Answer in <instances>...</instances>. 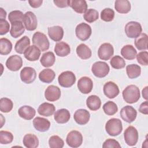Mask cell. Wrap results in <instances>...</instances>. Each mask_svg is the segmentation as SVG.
Wrapping results in <instances>:
<instances>
[{
    "label": "cell",
    "mask_w": 148,
    "mask_h": 148,
    "mask_svg": "<svg viewBox=\"0 0 148 148\" xmlns=\"http://www.w3.org/2000/svg\"><path fill=\"white\" fill-rule=\"evenodd\" d=\"M121 54L125 59L132 60L135 58L137 51L132 45H127L121 48Z\"/></svg>",
    "instance_id": "83f0119b"
},
{
    "label": "cell",
    "mask_w": 148,
    "mask_h": 148,
    "mask_svg": "<svg viewBox=\"0 0 148 148\" xmlns=\"http://www.w3.org/2000/svg\"><path fill=\"white\" fill-rule=\"evenodd\" d=\"M45 97L48 101L54 102L57 101L61 97V90L58 87L50 85L45 90Z\"/></svg>",
    "instance_id": "2e32d148"
},
{
    "label": "cell",
    "mask_w": 148,
    "mask_h": 148,
    "mask_svg": "<svg viewBox=\"0 0 148 148\" xmlns=\"http://www.w3.org/2000/svg\"><path fill=\"white\" fill-rule=\"evenodd\" d=\"M102 108L104 113L109 116L114 115L116 113H117L118 110V108L117 105L113 101H110L106 102L103 105Z\"/></svg>",
    "instance_id": "ab89813d"
},
{
    "label": "cell",
    "mask_w": 148,
    "mask_h": 148,
    "mask_svg": "<svg viewBox=\"0 0 148 148\" xmlns=\"http://www.w3.org/2000/svg\"><path fill=\"white\" fill-rule=\"evenodd\" d=\"M23 65V60L21 57L17 55L10 56L6 61V66L11 71H18Z\"/></svg>",
    "instance_id": "5bb4252c"
},
{
    "label": "cell",
    "mask_w": 148,
    "mask_h": 148,
    "mask_svg": "<svg viewBox=\"0 0 148 148\" xmlns=\"http://www.w3.org/2000/svg\"><path fill=\"white\" fill-rule=\"evenodd\" d=\"M13 140V134L7 131H0V143L2 145H6L9 144L12 142Z\"/></svg>",
    "instance_id": "ee69618b"
},
{
    "label": "cell",
    "mask_w": 148,
    "mask_h": 148,
    "mask_svg": "<svg viewBox=\"0 0 148 148\" xmlns=\"http://www.w3.org/2000/svg\"><path fill=\"white\" fill-rule=\"evenodd\" d=\"M71 117L69 111L66 109H60L57 110L54 116L55 121L59 124H64L67 123Z\"/></svg>",
    "instance_id": "7402d4cb"
},
{
    "label": "cell",
    "mask_w": 148,
    "mask_h": 148,
    "mask_svg": "<svg viewBox=\"0 0 148 148\" xmlns=\"http://www.w3.org/2000/svg\"><path fill=\"white\" fill-rule=\"evenodd\" d=\"M48 35L51 39L55 42L60 41L64 36L63 28L58 25L48 28Z\"/></svg>",
    "instance_id": "44dd1931"
},
{
    "label": "cell",
    "mask_w": 148,
    "mask_h": 148,
    "mask_svg": "<svg viewBox=\"0 0 148 148\" xmlns=\"http://www.w3.org/2000/svg\"><path fill=\"white\" fill-rule=\"evenodd\" d=\"M126 72L130 79H135L140 75L141 68L138 65L131 64L127 66Z\"/></svg>",
    "instance_id": "8d00e7d4"
},
{
    "label": "cell",
    "mask_w": 148,
    "mask_h": 148,
    "mask_svg": "<svg viewBox=\"0 0 148 148\" xmlns=\"http://www.w3.org/2000/svg\"><path fill=\"white\" fill-rule=\"evenodd\" d=\"M139 111L144 114H148V102L147 101H146L143 102H142L140 107L139 108Z\"/></svg>",
    "instance_id": "816d5d0a"
},
{
    "label": "cell",
    "mask_w": 148,
    "mask_h": 148,
    "mask_svg": "<svg viewBox=\"0 0 148 148\" xmlns=\"http://www.w3.org/2000/svg\"><path fill=\"white\" fill-rule=\"evenodd\" d=\"M23 142L27 148H36L39 145V140L37 136L32 134H25L23 138Z\"/></svg>",
    "instance_id": "1f68e13d"
},
{
    "label": "cell",
    "mask_w": 148,
    "mask_h": 148,
    "mask_svg": "<svg viewBox=\"0 0 148 148\" xmlns=\"http://www.w3.org/2000/svg\"><path fill=\"white\" fill-rule=\"evenodd\" d=\"M66 142L67 145L71 147H78L82 144L83 136L78 131H71L67 135Z\"/></svg>",
    "instance_id": "52a82bcc"
},
{
    "label": "cell",
    "mask_w": 148,
    "mask_h": 148,
    "mask_svg": "<svg viewBox=\"0 0 148 148\" xmlns=\"http://www.w3.org/2000/svg\"><path fill=\"white\" fill-rule=\"evenodd\" d=\"M49 145L51 148H62L64 145V142L58 135H53L49 138Z\"/></svg>",
    "instance_id": "7bdbcfd3"
},
{
    "label": "cell",
    "mask_w": 148,
    "mask_h": 148,
    "mask_svg": "<svg viewBox=\"0 0 148 148\" xmlns=\"http://www.w3.org/2000/svg\"><path fill=\"white\" fill-rule=\"evenodd\" d=\"M110 68L107 63L103 61H97L94 63L91 71L94 75L99 78L105 77L109 72Z\"/></svg>",
    "instance_id": "5b68a950"
},
{
    "label": "cell",
    "mask_w": 148,
    "mask_h": 148,
    "mask_svg": "<svg viewBox=\"0 0 148 148\" xmlns=\"http://www.w3.org/2000/svg\"><path fill=\"white\" fill-rule=\"evenodd\" d=\"M91 32V27L88 24L84 23L79 24L75 28L76 36L82 41L87 40L90 37Z\"/></svg>",
    "instance_id": "9c48e42d"
},
{
    "label": "cell",
    "mask_w": 148,
    "mask_h": 148,
    "mask_svg": "<svg viewBox=\"0 0 148 148\" xmlns=\"http://www.w3.org/2000/svg\"><path fill=\"white\" fill-rule=\"evenodd\" d=\"M136 59L138 62L144 66L148 65V53L146 51H143L139 52L136 54Z\"/></svg>",
    "instance_id": "7dc6e473"
},
{
    "label": "cell",
    "mask_w": 148,
    "mask_h": 148,
    "mask_svg": "<svg viewBox=\"0 0 148 148\" xmlns=\"http://www.w3.org/2000/svg\"><path fill=\"white\" fill-rule=\"evenodd\" d=\"M36 77V71L32 67L25 66L20 72V79L22 82L26 84H30L34 82Z\"/></svg>",
    "instance_id": "8fae6325"
},
{
    "label": "cell",
    "mask_w": 148,
    "mask_h": 148,
    "mask_svg": "<svg viewBox=\"0 0 148 148\" xmlns=\"http://www.w3.org/2000/svg\"><path fill=\"white\" fill-rule=\"evenodd\" d=\"M124 138L127 145L135 146L138 140V132L136 128L133 126L127 127L124 132Z\"/></svg>",
    "instance_id": "ba28073f"
},
{
    "label": "cell",
    "mask_w": 148,
    "mask_h": 148,
    "mask_svg": "<svg viewBox=\"0 0 148 148\" xmlns=\"http://www.w3.org/2000/svg\"><path fill=\"white\" fill-rule=\"evenodd\" d=\"M54 3L58 8H66L70 6V0H54Z\"/></svg>",
    "instance_id": "f907efd6"
},
{
    "label": "cell",
    "mask_w": 148,
    "mask_h": 148,
    "mask_svg": "<svg viewBox=\"0 0 148 148\" xmlns=\"http://www.w3.org/2000/svg\"><path fill=\"white\" fill-rule=\"evenodd\" d=\"M77 86L82 93L87 94L91 91L93 88V82L90 77L83 76L79 79Z\"/></svg>",
    "instance_id": "9a60e30c"
},
{
    "label": "cell",
    "mask_w": 148,
    "mask_h": 148,
    "mask_svg": "<svg viewBox=\"0 0 148 148\" xmlns=\"http://www.w3.org/2000/svg\"><path fill=\"white\" fill-rule=\"evenodd\" d=\"M131 3L127 0H117L114 3V8L119 13L125 14L131 10Z\"/></svg>",
    "instance_id": "f546056e"
},
{
    "label": "cell",
    "mask_w": 148,
    "mask_h": 148,
    "mask_svg": "<svg viewBox=\"0 0 148 148\" xmlns=\"http://www.w3.org/2000/svg\"><path fill=\"white\" fill-rule=\"evenodd\" d=\"M25 27L23 25V21H16L11 24L10 30V35L14 38L20 36L25 31Z\"/></svg>",
    "instance_id": "4316f807"
},
{
    "label": "cell",
    "mask_w": 148,
    "mask_h": 148,
    "mask_svg": "<svg viewBox=\"0 0 148 148\" xmlns=\"http://www.w3.org/2000/svg\"><path fill=\"white\" fill-rule=\"evenodd\" d=\"M123 99L128 103L136 102L140 98L139 88L134 84L127 86L122 92Z\"/></svg>",
    "instance_id": "6da1fadb"
},
{
    "label": "cell",
    "mask_w": 148,
    "mask_h": 148,
    "mask_svg": "<svg viewBox=\"0 0 148 148\" xmlns=\"http://www.w3.org/2000/svg\"><path fill=\"white\" fill-rule=\"evenodd\" d=\"M18 113L20 117L29 120L32 119L35 116L36 111L32 107L24 105L18 109Z\"/></svg>",
    "instance_id": "d4e9b609"
},
{
    "label": "cell",
    "mask_w": 148,
    "mask_h": 148,
    "mask_svg": "<svg viewBox=\"0 0 148 148\" xmlns=\"http://www.w3.org/2000/svg\"><path fill=\"white\" fill-rule=\"evenodd\" d=\"M12 49V43L7 38L0 39V54L1 55L9 54Z\"/></svg>",
    "instance_id": "74e56055"
},
{
    "label": "cell",
    "mask_w": 148,
    "mask_h": 148,
    "mask_svg": "<svg viewBox=\"0 0 148 148\" xmlns=\"http://www.w3.org/2000/svg\"><path fill=\"white\" fill-rule=\"evenodd\" d=\"M76 53L82 60H87L91 57V49L85 44L81 43L76 47Z\"/></svg>",
    "instance_id": "836d02e7"
},
{
    "label": "cell",
    "mask_w": 148,
    "mask_h": 148,
    "mask_svg": "<svg viewBox=\"0 0 148 148\" xmlns=\"http://www.w3.org/2000/svg\"><path fill=\"white\" fill-rule=\"evenodd\" d=\"M23 23L24 24L25 28L28 31L35 30L38 25L36 16L31 11L27 12L24 14Z\"/></svg>",
    "instance_id": "30bf717a"
},
{
    "label": "cell",
    "mask_w": 148,
    "mask_h": 148,
    "mask_svg": "<svg viewBox=\"0 0 148 148\" xmlns=\"http://www.w3.org/2000/svg\"><path fill=\"white\" fill-rule=\"evenodd\" d=\"M24 14L20 10H13L9 13L8 15V19L12 24L16 21H23Z\"/></svg>",
    "instance_id": "bcb514c9"
},
{
    "label": "cell",
    "mask_w": 148,
    "mask_h": 148,
    "mask_svg": "<svg viewBox=\"0 0 148 148\" xmlns=\"http://www.w3.org/2000/svg\"><path fill=\"white\" fill-rule=\"evenodd\" d=\"M73 118L76 123L78 124L84 125L88 122L90 118V114L86 109H80L75 112Z\"/></svg>",
    "instance_id": "ac0fdd59"
},
{
    "label": "cell",
    "mask_w": 148,
    "mask_h": 148,
    "mask_svg": "<svg viewBox=\"0 0 148 148\" xmlns=\"http://www.w3.org/2000/svg\"><path fill=\"white\" fill-rule=\"evenodd\" d=\"M103 148H120L121 146L116 140L114 139H106L102 145Z\"/></svg>",
    "instance_id": "c3c4849f"
},
{
    "label": "cell",
    "mask_w": 148,
    "mask_h": 148,
    "mask_svg": "<svg viewBox=\"0 0 148 148\" xmlns=\"http://www.w3.org/2000/svg\"><path fill=\"white\" fill-rule=\"evenodd\" d=\"M56 61V57L52 51H47L43 53L40 58V62L42 65L47 68L53 66Z\"/></svg>",
    "instance_id": "4dcf8cb0"
},
{
    "label": "cell",
    "mask_w": 148,
    "mask_h": 148,
    "mask_svg": "<svg viewBox=\"0 0 148 148\" xmlns=\"http://www.w3.org/2000/svg\"><path fill=\"white\" fill-rule=\"evenodd\" d=\"M6 16V12L5 10H3V8H0V17L1 19H5Z\"/></svg>",
    "instance_id": "11a10c76"
},
{
    "label": "cell",
    "mask_w": 148,
    "mask_h": 148,
    "mask_svg": "<svg viewBox=\"0 0 148 148\" xmlns=\"http://www.w3.org/2000/svg\"><path fill=\"white\" fill-rule=\"evenodd\" d=\"M120 114L121 119L124 121L131 123L135 120L137 116V112L132 106L127 105L121 109Z\"/></svg>",
    "instance_id": "7c38bea8"
},
{
    "label": "cell",
    "mask_w": 148,
    "mask_h": 148,
    "mask_svg": "<svg viewBox=\"0 0 148 148\" xmlns=\"http://www.w3.org/2000/svg\"><path fill=\"white\" fill-rule=\"evenodd\" d=\"M54 52L59 57H65L71 52L69 45L64 42H57L54 47Z\"/></svg>",
    "instance_id": "cb8c5ba5"
},
{
    "label": "cell",
    "mask_w": 148,
    "mask_h": 148,
    "mask_svg": "<svg viewBox=\"0 0 148 148\" xmlns=\"http://www.w3.org/2000/svg\"><path fill=\"white\" fill-rule=\"evenodd\" d=\"M13 103L11 99L8 98H1L0 99V110L2 112L8 113L12 110Z\"/></svg>",
    "instance_id": "f35d334b"
},
{
    "label": "cell",
    "mask_w": 148,
    "mask_h": 148,
    "mask_svg": "<svg viewBox=\"0 0 148 148\" xmlns=\"http://www.w3.org/2000/svg\"><path fill=\"white\" fill-rule=\"evenodd\" d=\"M56 76V73L54 71L49 68L43 69L39 74V80L46 83H50L53 82Z\"/></svg>",
    "instance_id": "f1b7e54d"
},
{
    "label": "cell",
    "mask_w": 148,
    "mask_h": 148,
    "mask_svg": "<svg viewBox=\"0 0 148 148\" xmlns=\"http://www.w3.org/2000/svg\"><path fill=\"white\" fill-rule=\"evenodd\" d=\"M103 91L106 97L110 99H113L117 97L120 92L117 85L111 81L108 82L104 84Z\"/></svg>",
    "instance_id": "e0dca14e"
},
{
    "label": "cell",
    "mask_w": 148,
    "mask_h": 148,
    "mask_svg": "<svg viewBox=\"0 0 148 148\" xmlns=\"http://www.w3.org/2000/svg\"><path fill=\"white\" fill-rule=\"evenodd\" d=\"M33 125L37 131L40 132H45L50 128V123L46 119L36 117L33 120Z\"/></svg>",
    "instance_id": "ffe728a7"
},
{
    "label": "cell",
    "mask_w": 148,
    "mask_h": 148,
    "mask_svg": "<svg viewBox=\"0 0 148 148\" xmlns=\"http://www.w3.org/2000/svg\"><path fill=\"white\" fill-rule=\"evenodd\" d=\"M114 49L109 43L102 44L98 50V56L102 60H108L113 55Z\"/></svg>",
    "instance_id": "4fadbf2b"
},
{
    "label": "cell",
    "mask_w": 148,
    "mask_h": 148,
    "mask_svg": "<svg viewBox=\"0 0 148 148\" xmlns=\"http://www.w3.org/2000/svg\"><path fill=\"white\" fill-rule=\"evenodd\" d=\"M70 6L77 13H85L87 10V4L84 0H72L71 1Z\"/></svg>",
    "instance_id": "d6a6232c"
},
{
    "label": "cell",
    "mask_w": 148,
    "mask_h": 148,
    "mask_svg": "<svg viewBox=\"0 0 148 148\" xmlns=\"http://www.w3.org/2000/svg\"><path fill=\"white\" fill-rule=\"evenodd\" d=\"M147 88L148 87L147 86H146L143 90H142V96H143V98L144 99H145L146 101L148 99V97H147Z\"/></svg>",
    "instance_id": "db71d44e"
},
{
    "label": "cell",
    "mask_w": 148,
    "mask_h": 148,
    "mask_svg": "<svg viewBox=\"0 0 148 148\" xmlns=\"http://www.w3.org/2000/svg\"><path fill=\"white\" fill-rule=\"evenodd\" d=\"M9 23L5 19H0V35L7 34L9 31Z\"/></svg>",
    "instance_id": "681fc988"
},
{
    "label": "cell",
    "mask_w": 148,
    "mask_h": 148,
    "mask_svg": "<svg viewBox=\"0 0 148 148\" xmlns=\"http://www.w3.org/2000/svg\"><path fill=\"white\" fill-rule=\"evenodd\" d=\"M87 106L92 111L98 110L101 105V101L100 98L95 95L89 96L86 99Z\"/></svg>",
    "instance_id": "e575fe53"
},
{
    "label": "cell",
    "mask_w": 148,
    "mask_h": 148,
    "mask_svg": "<svg viewBox=\"0 0 148 148\" xmlns=\"http://www.w3.org/2000/svg\"><path fill=\"white\" fill-rule=\"evenodd\" d=\"M148 36L145 33H141L140 35L135 38L134 41L135 46L139 50H145L147 49Z\"/></svg>",
    "instance_id": "d590c367"
},
{
    "label": "cell",
    "mask_w": 148,
    "mask_h": 148,
    "mask_svg": "<svg viewBox=\"0 0 148 148\" xmlns=\"http://www.w3.org/2000/svg\"><path fill=\"white\" fill-rule=\"evenodd\" d=\"M76 76L71 71H65L62 72L58 77L59 84L63 87L68 88L72 86L76 82Z\"/></svg>",
    "instance_id": "277c9868"
},
{
    "label": "cell",
    "mask_w": 148,
    "mask_h": 148,
    "mask_svg": "<svg viewBox=\"0 0 148 148\" xmlns=\"http://www.w3.org/2000/svg\"><path fill=\"white\" fill-rule=\"evenodd\" d=\"M110 64L112 68L116 69H122L124 68L125 65V60L120 56L113 57L110 61Z\"/></svg>",
    "instance_id": "b9f144b4"
},
{
    "label": "cell",
    "mask_w": 148,
    "mask_h": 148,
    "mask_svg": "<svg viewBox=\"0 0 148 148\" xmlns=\"http://www.w3.org/2000/svg\"><path fill=\"white\" fill-rule=\"evenodd\" d=\"M124 31L128 38H136L142 33V28L140 23L136 21H130L125 26Z\"/></svg>",
    "instance_id": "8992f818"
},
{
    "label": "cell",
    "mask_w": 148,
    "mask_h": 148,
    "mask_svg": "<svg viewBox=\"0 0 148 148\" xmlns=\"http://www.w3.org/2000/svg\"><path fill=\"white\" fill-rule=\"evenodd\" d=\"M105 130L110 136H116L119 135L123 130L121 121L116 118L109 119L106 123Z\"/></svg>",
    "instance_id": "7a4b0ae2"
},
{
    "label": "cell",
    "mask_w": 148,
    "mask_h": 148,
    "mask_svg": "<svg viewBox=\"0 0 148 148\" xmlns=\"http://www.w3.org/2000/svg\"><path fill=\"white\" fill-rule=\"evenodd\" d=\"M32 43L38 47L40 51H45L49 49L50 43L46 35L39 31L36 32L32 36Z\"/></svg>",
    "instance_id": "3957f363"
},
{
    "label": "cell",
    "mask_w": 148,
    "mask_h": 148,
    "mask_svg": "<svg viewBox=\"0 0 148 148\" xmlns=\"http://www.w3.org/2000/svg\"><path fill=\"white\" fill-rule=\"evenodd\" d=\"M40 50L35 45L29 46L24 53L25 58L29 61H37L40 56Z\"/></svg>",
    "instance_id": "d6986e66"
},
{
    "label": "cell",
    "mask_w": 148,
    "mask_h": 148,
    "mask_svg": "<svg viewBox=\"0 0 148 148\" xmlns=\"http://www.w3.org/2000/svg\"><path fill=\"white\" fill-rule=\"evenodd\" d=\"M84 19L88 23H91L98 20L99 14L97 10L94 9H87L83 15Z\"/></svg>",
    "instance_id": "60d3db41"
},
{
    "label": "cell",
    "mask_w": 148,
    "mask_h": 148,
    "mask_svg": "<svg viewBox=\"0 0 148 148\" xmlns=\"http://www.w3.org/2000/svg\"><path fill=\"white\" fill-rule=\"evenodd\" d=\"M29 5L34 8H37L41 6L43 3L42 0H29L28 1Z\"/></svg>",
    "instance_id": "f5cc1de1"
},
{
    "label": "cell",
    "mask_w": 148,
    "mask_h": 148,
    "mask_svg": "<svg viewBox=\"0 0 148 148\" xmlns=\"http://www.w3.org/2000/svg\"><path fill=\"white\" fill-rule=\"evenodd\" d=\"M56 110V107L52 103L48 102L42 103L38 109V112L40 115L49 117L52 116Z\"/></svg>",
    "instance_id": "603a6c76"
},
{
    "label": "cell",
    "mask_w": 148,
    "mask_h": 148,
    "mask_svg": "<svg viewBox=\"0 0 148 148\" xmlns=\"http://www.w3.org/2000/svg\"><path fill=\"white\" fill-rule=\"evenodd\" d=\"M114 17V12L110 8H105L101 12V18L106 22L111 21Z\"/></svg>",
    "instance_id": "f6af8a7d"
},
{
    "label": "cell",
    "mask_w": 148,
    "mask_h": 148,
    "mask_svg": "<svg viewBox=\"0 0 148 148\" xmlns=\"http://www.w3.org/2000/svg\"><path fill=\"white\" fill-rule=\"evenodd\" d=\"M30 45V39L27 36H24L15 44V51L18 54H23Z\"/></svg>",
    "instance_id": "484cf974"
}]
</instances>
